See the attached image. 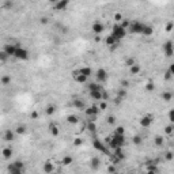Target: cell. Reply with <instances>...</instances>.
<instances>
[{
	"label": "cell",
	"instance_id": "1",
	"mask_svg": "<svg viewBox=\"0 0 174 174\" xmlns=\"http://www.w3.org/2000/svg\"><path fill=\"white\" fill-rule=\"evenodd\" d=\"M112 36L114 37L117 41H120V40H123L124 37L127 36V30H125L120 23H114L112 27Z\"/></svg>",
	"mask_w": 174,
	"mask_h": 174
},
{
	"label": "cell",
	"instance_id": "2",
	"mask_svg": "<svg viewBox=\"0 0 174 174\" xmlns=\"http://www.w3.org/2000/svg\"><path fill=\"white\" fill-rule=\"evenodd\" d=\"M144 27H146V23L140 21H132L131 23V27H129L128 30L131 34H143V30Z\"/></svg>",
	"mask_w": 174,
	"mask_h": 174
},
{
	"label": "cell",
	"instance_id": "3",
	"mask_svg": "<svg viewBox=\"0 0 174 174\" xmlns=\"http://www.w3.org/2000/svg\"><path fill=\"white\" fill-rule=\"evenodd\" d=\"M56 170V162L53 159H46L42 163V171L45 174H53Z\"/></svg>",
	"mask_w": 174,
	"mask_h": 174
},
{
	"label": "cell",
	"instance_id": "4",
	"mask_svg": "<svg viewBox=\"0 0 174 174\" xmlns=\"http://www.w3.org/2000/svg\"><path fill=\"white\" fill-rule=\"evenodd\" d=\"M154 123V116L152 114H144L143 117H140L139 120V124L142 128H150Z\"/></svg>",
	"mask_w": 174,
	"mask_h": 174
},
{
	"label": "cell",
	"instance_id": "5",
	"mask_svg": "<svg viewBox=\"0 0 174 174\" xmlns=\"http://www.w3.org/2000/svg\"><path fill=\"white\" fill-rule=\"evenodd\" d=\"M92 147L95 150H98L99 152H103V154H109V148L103 144L102 140H99V139H94L92 140Z\"/></svg>",
	"mask_w": 174,
	"mask_h": 174
},
{
	"label": "cell",
	"instance_id": "6",
	"mask_svg": "<svg viewBox=\"0 0 174 174\" xmlns=\"http://www.w3.org/2000/svg\"><path fill=\"white\" fill-rule=\"evenodd\" d=\"M163 53L166 57H171L174 55V42L173 41H166L163 44Z\"/></svg>",
	"mask_w": 174,
	"mask_h": 174
},
{
	"label": "cell",
	"instance_id": "7",
	"mask_svg": "<svg viewBox=\"0 0 174 174\" xmlns=\"http://www.w3.org/2000/svg\"><path fill=\"white\" fill-rule=\"evenodd\" d=\"M18 60H27L29 59V52H27V49H25V48H22V46H18V49H16L15 52V56Z\"/></svg>",
	"mask_w": 174,
	"mask_h": 174
},
{
	"label": "cell",
	"instance_id": "8",
	"mask_svg": "<svg viewBox=\"0 0 174 174\" xmlns=\"http://www.w3.org/2000/svg\"><path fill=\"white\" fill-rule=\"evenodd\" d=\"M18 44H4V46H3V51L8 55V56H15V52L16 49H18Z\"/></svg>",
	"mask_w": 174,
	"mask_h": 174
},
{
	"label": "cell",
	"instance_id": "9",
	"mask_svg": "<svg viewBox=\"0 0 174 174\" xmlns=\"http://www.w3.org/2000/svg\"><path fill=\"white\" fill-rule=\"evenodd\" d=\"M91 30H92V33H94L95 36H99V34H101V33H103V30H105V25H103L102 22L95 21L91 25Z\"/></svg>",
	"mask_w": 174,
	"mask_h": 174
},
{
	"label": "cell",
	"instance_id": "10",
	"mask_svg": "<svg viewBox=\"0 0 174 174\" xmlns=\"http://www.w3.org/2000/svg\"><path fill=\"white\" fill-rule=\"evenodd\" d=\"M97 80L98 82H106V79H108V71L106 69H103V68H98L97 69Z\"/></svg>",
	"mask_w": 174,
	"mask_h": 174
},
{
	"label": "cell",
	"instance_id": "11",
	"mask_svg": "<svg viewBox=\"0 0 174 174\" xmlns=\"http://www.w3.org/2000/svg\"><path fill=\"white\" fill-rule=\"evenodd\" d=\"M68 4H69L68 0H59V1H56V3L53 4V8L56 11H63L68 7Z\"/></svg>",
	"mask_w": 174,
	"mask_h": 174
},
{
	"label": "cell",
	"instance_id": "12",
	"mask_svg": "<svg viewBox=\"0 0 174 174\" xmlns=\"http://www.w3.org/2000/svg\"><path fill=\"white\" fill-rule=\"evenodd\" d=\"M84 113H86V116H88V117L97 116L98 113H99V108H98V105H91L90 108H87L84 110Z\"/></svg>",
	"mask_w": 174,
	"mask_h": 174
},
{
	"label": "cell",
	"instance_id": "13",
	"mask_svg": "<svg viewBox=\"0 0 174 174\" xmlns=\"http://www.w3.org/2000/svg\"><path fill=\"white\" fill-rule=\"evenodd\" d=\"M72 105H74L78 110H86V103H84V101H82L80 98H75V99L72 101Z\"/></svg>",
	"mask_w": 174,
	"mask_h": 174
},
{
	"label": "cell",
	"instance_id": "14",
	"mask_svg": "<svg viewBox=\"0 0 174 174\" xmlns=\"http://www.w3.org/2000/svg\"><path fill=\"white\" fill-rule=\"evenodd\" d=\"M15 131H11V129H8V131H4V133H3V139H4L5 142H14V139H15Z\"/></svg>",
	"mask_w": 174,
	"mask_h": 174
},
{
	"label": "cell",
	"instance_id": "15",
	"mask_svg": "<svg viewBox=\"0 0 174 174\" xmlns=\"http://www.w3.org/2000/svg\"><path fill=\"white\" fill-rule=\"evenodd\" d=\"M87 90L91 92V91H99V90H102V87H101V84L97 82H90L87 83Z\"/></svg>",
	"mask_w": 174,
	"mask_h": 174
},
{
	"label": "cell",
	"instance_id": "16",
	"mask_svg": "<svg viewBox=\"0 0 174 174\" xmlns=\"http://www.w3.org/2000/svg\"><path fill=\"white\" fill-rule=\"evenodd\" d=\"M99 166H101V159L98 158V156H92L91 161H90V167L92 170H98Z\"/></svg>",
	"mask_w": 174,
	"mask_h": 174
},
{
	"label": "cell",
	"instance_id": "17",
	"mask_svg": "<svg viewBox=\"0 0 174 174\" xmlns=\"http://www.w3.org/2000/svg\"><path fill=\"white\" fill-rule=\"evenodd\" d=\"M90 97L92 99H95V101H103V91L102 90H99V91H91L90 92Z\"/></svg>",
	"mask_w": 174,
	"mask_h": 174
},
{
	"label": "cell",
	"instance_id": "18",
	"mask_svg": "<svg viewBox=\"0 0 174 174\" xmlns=\"http://www.w3.org/2000/svg\"><path fill=\"white\" fill-rule=\"evenodd\" d=\"M140 72H142V65L138 64V63L133 64V65L129 68V74H131V75H139Z\"/></svg>",
	"mask_w": 174,
	"mask_h": 174
},
{
	"label": "cell",
	"instance_id": "19",
	"mask_svg": "<svg viewBox=\"0 0 174 174\" xmlns=\"http://www.w3.org/2000/svg\"><path fill=\"white\" fill-rule=\"evenodd\" d=\"M105 44H106L108 46H113V48H114V46L118 44V41L112 36V34H110V36H108L106 38H105Z\"/></svg>",
	"mask_w": 174,
	"mask_h": 174
},
{
	"label": "cell",
	"instance_id": "20",
	"mask_svg": "<svg viewBox=\"0 0 174 174\" xmlns=\"http://www.w3.org/2000/svg\"><path fill=\"white\" fill-rule=\"evenodd\" d=\"M49 132H51L52 136H59V133H60V128H59V125L52 123L51 125H49Z\"/></svg>",
	"mask_w": 174,
	"mask_h": 174
},
{
	"label": "cell",
	"instance_id": "21",
	"mask_svg": "<svg viewBox=\"0 0 174 174\" xmlns=\"http://www.w3.org/2000/svg\"><path fill=\"white\" fill-rule=\"evenodd\" d=\"M114 156H116L117 161H123V159L125 158V154H124V151H123V147H117V148L114 150Z\"/></svg>",
	"mask_w": 174,
	"mask_h": 174
},
{
	"label": "cell",
	"instance_id": "22",
	"mask_svg": "<svg viewBox=\"0 0 174 174\" xmlns=\"http://www.w3.org/2000/svg\"><path fill=\"white\" fill-rule=\"evenodd\" d=\"M1 152H3V158L4 159H10L11 156H12V148L11 147H4V148L1 150Z\"/></svg>",
	"mask_w": 174,
	"mask_h": 174
},
{
	"label": "cell",
	"instance_id": "23",
	"mask_svg": "<svg viewBox=\"0 0 174 174\" xmlns=\"http://www.w3.org/2000/svg\"><path fill=\"white\" fill-rule=\"evenodd\" d=\"M67 123L71 124V125H76L79 123V117L75 114H69V116H67Z\"/></svg>",
	"mask_w": 174,
	"mask_h": 174
},
{
	"label": "cell",
	"instance_id": "24",
	"mask_svg": "<svg viewBox=\"0 0 174 174\" xmlns=\"http://www.w3.org/2000/svg\"><path fill=\"white\" fill-rule=\"evenodd\" d=\"M79 72H80V75H84V76H91V68L90 67H80L79 68Z\"/></svg>",
	"mask_w": 174,
	"mask_h": 174
},
{
	"label": "cell",
	"instance_id": "25",
	"mask_svg": "<svg viewBox=\"0 0 174 174\" xmlns=\"http://www.w3.org/2000/svg\"><path fill=\"white\" fill-rule=\"evenodd\" d=\"M161 97H162V99H163L165 102H170V101L174 98L173 97V92H171V91H163Z\"/></svg>",
	"mask_w": 174,
	"mask_h": 174
},
{
	"label": "cell",
	"instance_id": "26",
	"mask_svg": "<svg viewBox=\"0 0 174 174\" xmlns=\"http://www.w3.org/2000/svg\"><path fill=\"white\" fill-rule=\"evenodd\" d=\"M72 163H74V158H72L71 155H65V156L61 159L63 166H69V165H72Z\"/></svg>",
	"mask_w": 174,
	"mask_h": 174
},
{
	"label": "cell",
	"instance_id": "27",
	"mask_svg": "<svg viewBox=\"0 0 174 174\" xmlns=\"http://www.w3.org/2000/svg\"><path fill=\"white\" fill-rule=\"evenodd\" d=\"M45 113L48 114V116H53V114L56 113V105H53V103L48 105V106L45 108Z\"/></svg>",
	"mask_w": 174,
	"mask_h": 174
},
{
	"label": "cell",
	"instance_id": "28",
	"mask_svg": "<svg viewBox=\"0 0 174 174\" xmlns=\"http://www.w3.org/2000/svg\"><path fill=\"white\" fill-rule=\"evenodd\" d=\"M10 166H12L14 169H18V170H23V169H25V163H23L22 161H15V162H12Z\"/></svg>",
	"mask_w": 174,
	"mask_h": 174
},
{
	"label": "cell",
	"instance_id": "29",
	"mask_svg": "<svg viewBox=\"0 0 174 174\" xmlns=\"http://www.w3.org/2000/svg\"><path fill=\"white\" fill-rule=\"evenodd\" d=\"M72 79H74V80H75L76 83H80V84H83V83H87V79H88V78L84 76V75H80V74H79L78 76L72 78Z\"/></svg>",
	"mask_w": 174,
	"mask_h": 174
},
{
	"label": "cell",
	"instance_id": "30",
	"mask_svg": "<svg viewBox=\"0 0 174 174\" xmlns=\"http://www.w3.org/2000/svg\"><path fill=\"white\" fill-rule=\"evenodd\" d=\"M154 143H155V146H156V147H162V146H163V143H165L163 136H161V135L155 136V138H154Z\"/></svg>",
	"mask_w": 174,
	"mask_h": 174
},
{
	"label": "cell",
	"instance_id": "31",
	"mask_svg": "<svg viewBox=\"0 0 174 174\" xmlns=\"http://www.w3.org/2000/svg\"><path fill=\"white\" fill-rule=\"evenodd\" d=\"M14 131H15L16 135H25L26 131H27V128H26V125H22V124H19V125H18V127H16Z\"/></svg>",
	"mask_w": 174,
	"mask_h": 174
},
{
	"label": "cell",
	"instance_id": "32",
	"mask_svg": "<svg viewBox=\"0 0 174 174\" xmlns=\"http://www.w3.org/2000/svg\"><path fill=\"white\" fill-rule=\"evenodd\" d=\"M152 33H154V27H152V26L146 25V27H144V30H143V36L150 37V36H152Z\"/></svg>",
	"mask_w": 174,
	"mask_h": 174
},
{
	"label": "cell",
	"instance_id": "33",
	"mask_svg": "<svg viewBox=\"0 0 174 174\" xmlns=\"http://www.w3.org/2000/svg\"><path fill=\"white\" fill-rule=\"evenodd\" d=\"M132 143L135 144V146H139V144L143 143V136L142 135H135L132 138Z\"/></svg>",
	"mask_w": 174,
	"mask_h": 174
},
{
	"label": "cell",
	"instance_id": "34",
	"mask_svg": "<svg viewBox=\"0 0 174 174\" xmlns=\"http://www.w3.org/2000/svg\"><path fill=\"white\" fill-rule=\"evenodd\" d=\"M165 133H166V135H169V136H173V133H174V124L166 125V127H165Z\"/></svg>",
	"mask_w": 174,
	"mask_h": 174
},
{
	"label": "cell",
	"instance_id": "35",
	"mask_svg": "<svg viewBox=\"0 0 174 174\" xmlns=\"http://www.w3.org/2000/svg\"><path fill=\"white\" fill-rule=\"evenodd\" d=\"M163 159H165V161H173V159H174V152H173V151H170V150H167V151L163 154Z\"/></svg>",
	"mask_w": 174,
	"mask_h": 174
},
{
	"label": "cell",
	"instance_id": "36",
	"mask_svg": "<svg viewBox=\"0 0 174 174\" xmlns=\"http://www.w3.org/2000/svg\"><path fill=\"white\" fill-rule=\"evenodd\" d=\"M147 171H155V173H158L156 163H154V162H148V163H147Z\"/></svg>",
	"mask_w": 174,
	"mask_h": 174
},
{
	"label": "cell",
	"instance_id": "37",
	"mask_svg": "<svg viewBox=\"0 0 174 174\" xmlns=\"http://www.w3.org/2000/svg\"><path fill=\"white\" fill-rule=\"evenodd\" d=\"M113 19H114V22H116V23H121V22L124 21V16H123V14H121V12H116V14L113 15Z\"/></svg>",
	"mask_w": 174,
	"mask_h": 174
},
{
	"label": "cell",
	"instance_id": "38",
	"mask_svg": "<svg viewBox=\"0 0 174 174\" xmlns=\"http://www.w3.org/2000/svg\"><path fill=\"white\" fill-rule=\"evenodd\" d=\"M173 29H174V22L173 21H167V22H166L165 31H166V33H170V31H173Z\"/></svg>",
	"mask_w": 174,
	"mask_h": 174
},
{
	"label": "cell",
	"instance_id": "39",
	"mask_svg": "<svg viewBox=\"0 0 174 174\" xmlns=\"http://www.w3.org/2000/svg\"><path fill=\"white\" fill-rule=\"evenodd\" d=\"M87 131H90L91 133H95V131H97V125L92 123V121L87 123Z\"/></svg>",
	"mask_w": 174,
	"mask_h": 174
},
{
	"label": "cell",
	"instance_id": "40",
	"mask_svg": "<svg viewBox=\"0 0 174 174\" xmlns=\"http://www.w3.org/2000/svg\"><path fill=\"white\" fill-rule=\"evenodd\" d=\"M1 84L3 86H7V84H10L11 83V76H8V75H4V76H1Z\"/></svg>",
	"mask_w": 174,
	"mask_h": 174
},
{
	"label": "cell",
	"instance_id": "41",
	"mask_svg": "<svg viewBox=\"0 0 174 174\" xmlns=\"http://www.w3.org/2000/svg\"><path fill=\"white\" fill-rule=\"evenodd\" d=\"M154 90H155V84L152 80H148L146 83V91H154Z\"/></svg>",
	"mask_w": 174,
	"mask_h": 174
},
{
	"label": "cell",
	"instance_id": "42",
	"mask_svg": "<svg viewBox=\"0 0 174 174\" xmlns=\"http://www.w3.org/2000/svg\"><path fill=\"white\" fill-rule=\"evenodd\" d=\"M131 23H132V22L129 21V19H125V18H124V21L121 22L120 25H121V26H123V27H124V29L127 30V29H129V27H131Z\"/></svg>",
	"mask_w": 174,
	"mask_h": 174
},
{
	"label": "cell",
	"instance_id": "43",
	"mask_svg": "<svg viewBox=\"0 0 174 174\" xmlns=\"http://www.w3.org/2000/svg\"><path fill=\"white\" fill-rule=\"evenodd\" d=\"M133 64H136V63H135V59H133V57H128V59L125 60V65L128 67V68H131V67H132Z\"/></svg>",
	"mask_w": 174,
	"mask_h": 174
},
{
	"label": "cell",
	"instance_id": "44",
	"mask_svg": "<svg viewBox=\"0 0 174 174\" xmlns=\"http://www.w3.org/2000/svg\"><path fill=\"white\" fill-rule=\"evenodd\" d=\"M114 135H125V128L124 127H117L114 129Z\"/></svg>",
	"mask_w": 174,
	"mask_h": 174
},
{
	"label": "cell",
	"instance_id": "45",
	"mask_svg": "<svg viewBox=\"0 0 174 174\" xmlns=\"http://www.w3.org/2000/svg\"><path fill=\"white\" fill-rule=\"evenodd\" d=\"M117 95H118V98H125V97H127V90L120 87V90L117 91Z\"/></svg>",
	"mask_w": 174,
	"mask_h": 174
},
{
	"label": "cell",
	"instance_id": "46",
	"mask_svg": "<svg viewBox=\"0 0 174 174\" xmlns=\"http://www.w3.org/2000/svg\"><path fill=\"white\" fill-rule=\"evenodd\" d=\"M8 171H10V174H22V171H23V170L14 169L12 166H10V165H8Z\"/></svg>",
	"mask_w": 174,
	"mask_h": 174
},
{
	"label": "cell",
	"instance_id": "47",
	"mask_svg": "<svg viewBox=\"0 0 174 174\" xmlns=\"http://www.w3.org/2000/svg\"><path fill=\"white\" fill-rule=\"evenodd\" d=\"M106 123H108L109 125H113V124L116 123V117H114L113 114H110V116H108V117H106Z\"/></svg>",
	"mask_w": 174,
	"mask_h": 174
},
{
	"label": "cell",
	"instance_id": "48",
	"mask_svg": "<svg viewBox=\"0 0 174 174\" xmlns=\"http://www.w3.org/2000/svg\"><path fill=\"white\" fill-rule=\"evenodd\" d=\"M131 86V83L128 82V80H125V79H123L121 82H120V87L121 88H127V87H129Z\"/></svg>",
	"mask_w": 174,
	"mask_h": 174
},
{
	"label": "cell",
	"instance_id": "49",
	"mask_svg": "<svg viewBox=\"0 0 174 174\" xmlns=\"http://www.w3.org/2000/svg\"><path fill=\"white\" fill-rule=\"evenodd\" d=\"M163 78H165V80H170V79L173 78V75H171V72H170L169 69H167V71H165Z\"/></svg>",
	"mask_w": 174,
	"mask_h": 174
},
{
	"label": "cell",
	"instance_id": "50",
	"mask_svg": "<svg viewBox=\"0 0 174 174\" xmlns=\"http://www.w3.org/2000/svg\"><path fill=\"white\" fill-rule=\"evenodd\" d=\"M83 144V139L82 138H75L74 139V146H82Z\"/></svg>",
	"mask_w": 174,
	"mask_h": 174
},
{
	"label": "cell",
	"instance_id": "51",
	"mask_svg": "<svg viewBox=\"0 0 174 174\" xmlns=\"http://www.w3.org/2000/svg\"><path fill=\"white\" fill-rule=\"evenodd\" d=\"M98 108H99V110H105V109L108 108V103H106V101H101V102H99V105H98Z\"/></svg>",
	"mask_w": 174,
	"mask_h": 174
},
{
	"label": "cell",
	"instance_id": "52",
	"mask_svg": "<svg viewBox=\"0 0 174 174\" xmlns=\"http://www.w3.org/2000/svg\"><path fill=\"white\" fill-rule=\"evenodd\" d=\"M167 117H169V121L171 124H174V109H171L169 112V114H167Z\"/></svg>",
	"mask_w": 174,
	"mask_h": 174
},
{
	"label": "cell",
	"instance_id": "53",
	"mask_svg": "<svg viewBox=\"0 0 174 174\" xmlns=\"http://www.w3.org/2000/svg\"><path fill=\"white\" fill-rule=\"evenodd\" d=\"M7 57H8V55H7V53H5L4 51L0 52V59H1V61H3V63H4L5 60H7Z\"/></svg>",
	"mask_w": 174,
	"mask_h": 174
},
{
	"label": "cell",
	"instance_id": "54",
	"mask_svg": "<svg viewBox=\"0 0 174 174\" xmlns=\"http://www.w3.org/2000/svg\"><path fill=\"white\" fill-rule=\"evenodd\" d=\"M38 117H40V114H38L37 110H33V112L30 113V118H33V120H37Z\"/></svg>",
	"mask_w": 174,
	"mask_h": 174
},
{
	"label": "cell",
	"instance_id": "55",
	"mask_svg": "<svg viewBox=\"0 0 174 174\" xmlns=\"http://www.w3.org/2000/svg\"><path fill=\"white\" fill-rule=\"evenodd\" d=\"M108 173H109V174H114V173H116V167H114L113 165L108 166Z\"/></svg>",
	"mask_w": 174,
	"mask_h": 174
},
{
	"label": "cell",
	"instance_id": "56",
	"mask_svg": "<svg viewBox=\"0 0 174 174\" xmlns=\"http://www.w3.org/2000/svg\"><path fill=\"white\" fill-rule=\"evenodd\" d=\"M40 22H41V25H48V23H49V19H48L46 16H42L41 19H40Z\"/></svg>",
	"mask_w": 174,
	"mask_h": 174
},
{
	"label": "cell",
	"instance_id": "57",
	"mask_svg": "<svg viewBox=\"0 0 174 174\" xmlns=\"http://www.w3.org/2000/svg\"><path fill=\"white\" fill-rule=\"evenodd\" d=\"M169 71L171 72V75L174 76V63H171V64L169 65Z\"/></svg>",
	"mask_w": 174,
	"mask_h": 174
},
{
	"label": "cell",
	"instance_id": "58",
	"mask_svg": "<svg viewBox=\"0 0 174 174\" xmlns=\"http://www.w3.org/2000/svg\"><path fill=\"white\" fill-rule=\"evenodd\" d=\"M94 41H95V42H101V37H99V36H94Z\"/></svg>",
	"mask_w": 174,
	"mask_h": 174
},
{
	"label": "cell",
	"instance_id": "59",
	"mask_svg": "<svg viewBox=\"0 0 174 174\" xmlns=\"http://www.w3.org/2000/svg\"><path fill=\"white\" fill-rule=\"evenodd\" d=\"M147 174H156L155 171H147Z\"/></svg>",
	"mask_w": 174,
	"mask_h": 174
},
{
	"label": "cell",
	"instance_id": "60",
	"mask_svg": "<svg viewBox=\"0 0 174 174\" xmlns=\"http://www.w3.org/2000/svg\"><path fill=\"white\" fill-rule=\"evenodd\" d=\"M125 174H133V173H125Z\"/></svg>",
	"mask_w": 174,
	"mask_h": 174
},
{
	"label": "cell",
	"instance_id": "61",
	"mask_svg": "<svg viewBox=\"0 0 174 174\" xmlns=\"http://www.w3.org/2000/svg\"><path fill=\"white\" fill-rule=\"evenodd\" d=\"M171 92H173V97H174V91H171Z\"/></svg>",
	"mask_w": 174,
	"mask_h": 174
},
{
	"label": "cell",
	"instance_id": "62",
	"mask_svg": "<svg viewBox=\"0 0 174 174\" xmlns=\"http://www.w3.org/2000/svg\"><path fill=\"white\" fill-rule=\"evenodd\" d=\"M173 139H174V133H173Z\"/></svg>",
	"mask_w": 174,
	"mask_h": 174
}]
</instances>
